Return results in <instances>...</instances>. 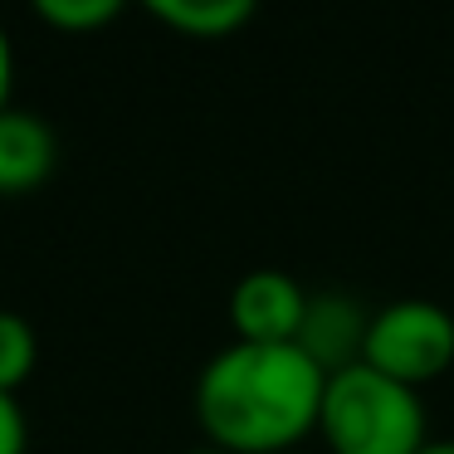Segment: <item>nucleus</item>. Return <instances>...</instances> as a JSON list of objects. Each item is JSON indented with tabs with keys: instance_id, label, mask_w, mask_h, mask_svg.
Returning <instances> with one entry per match:
<instances>
[{
	"instance_id": "nucleus-10",
	"label": "nucleus",
	"mask_w": 454,
	"mask_h": 454,
	"mask_svg": "<svg viewBox=\"0 0 454 454\" xmlns=\"http://www.w3.org/2000/svg\"><path fill=\"white\" fill-rule=\"evenodd\" d=\"M25 411L15 405V395L0 391V454H25Z\"/></svg>"
},
{
	"instance_id": "nucleus-13",
	"label": "nucleus",
	"mask_w": 454,
	"mask_h": 454,
	"mask_svg": "<svg viewBox=\"0 0 454 454\" xmlns=\"http://www.w3.org/2000/svg\"><path fill=\"white\" fill-rule=\"evenodd\" d=\"M186 454H220V450H210V444H200V450H186Z\"/></svg>"
},
{
	"instance_id": "nucleus-5",
	"label": "nucleus",
	"mask_w": 454,
	"mask_h": 454,
	"mask_svg": "<svg viewBox=\"0 0 454 454\" xmlns=\"http://www.w3.org/2000/svg\"><path fill=\"white\" fill-rule=\"evenodd\" d=\"M366 327H372V313L356 298L313 294L308 298V313H303V327H298V347L313 356L323 376H337V372L362 362Z\"/></svg>"
},
{
	"instance_id": "nucleus-11",
	"label": "nucleus",
	"mask_w": 454,
	"mask_h": 454,
	"mask_svg": "<svg viewBox=\"0 0 454 454\" xmlns=\"http://www.w3.org/2000/svg\"><path fill=\"white\" fill-rule=\"evenodd\" d=\"M11 89H15V54H11V35L0 25V113L11 108Z\"/></svg>"
},
{
	"instance_id": "nucleus-4",
	"label": "nucleus",
	"mask_w": 454,
	"mask_h": 454,
	"mask_svg": "<svg viewBox=\"0 0 454 454\" xmlns=\"http://www.w3.org/2000/svg\"><path fill=\"white\" fill-rule=\"evenodd\" d=\"M308 288L284 269H254L230 288V327L235 342H298L308 313Z\"/></svg>"
},
{
	"instance_id": "nucleus-8",
	"label": "nucleus",
	"mask_w": 454,
	"mask_h": 454,
	"mask_svg": "<svg viewBox=\"0 0 454 454\" xmlns=\"http://www.w3.org/2000/svg\"><path fill=\"white\" fill-rule=\"evenodd\" d=\"M132 0H30V11L40 15L50 30L59 35H93V30H108Z\"/></svg>"
},
{
	"instance_id": "nucleus-2",
	"label": "nucleus",
	"mask_w": 454,
	"mask_h": 454,
	"mask_svg": "<svg viewBox=\"0 0 454 454\" xmlns=\"http://www.w3.org/2000/svg\"><path fill=\"white\" fill-rule=\"evenodd\" d=\"M317 434L327 454H420L430 444V420L415 386L356 362L327 376Z\"/></svg>"
},
{
	"instance_id": "nucleus-3",
	"label": "nucleus",
	"mask_w": 454,
	"mask_h": 454,
	"mask_svg": "<svg viewBox=\"0 0 454 454\" xmlns=\"http://www.w3.org/2000/svg\"><path fill=\"white\" fill-rule=\"evenodd\" d=\"M362 362L401 386H430L454 366V313L434 298H395L376 308Z\"/></svg>"
},
{
	"instance_id": "nucleus-14",
	"label": "nucleus",
	"mask_w": 454,
	"mask_h": 454,
	"mask_svg": "<svg viewBox=\"0 0 454 454\" xmlns=\"http://www.w3.org/2000/svg\"><path fill=\"white\" fill-rule=\"evenodd\" d=\"M288 454H317V450H288Z\"/></svg>"
},
{
	"instance_id": "nucleus-12",
	"label": "nucleus",
	"mask_w": 454,
	"mask_h": 454,
	"mask_svg": "<svg viewBox=\"0 0 454 454\" xmlns=\"http://www.w3.org/2000/svg\"><path fill=\"white\" fill-rule=\"evenodd\" d=\"M420 454H454V440H430Z\"/></svg>"
},
{
	"instance_id": "nucleus-7",
	"label": "nucleus",
	"mask_w": 454,
	"mask_h": 454,
	"mask_svg": "<svg viewBox=\"0 0 454 454\" xmlns=\"http://www.w3.org/2000/svg\"><path fill=\"white\" fill-rule=\"evenodd\" d=\"M157 25L186 40H225L254 20L259 0H137Z\"/></svg>"
},
{
	"instance_id": "nucleus-1",
	"label": "nucleus",
	"mask_w": 454,
	"mask_h": 454,
	"mask_svg": "<svg viewBox=\"0 0 454 454\" xmlns=\"http://www.w3.org/2000/svg\"><path fill=\"white\" fill-rule=\"evenodd\" d=\"M323 391L298 342H230L196 376V425L220 454H288L317 430Z\"/></svg>"
},
{
	"instance_id": "nucleus-9",
	"label": "nucleus",
	"mask_w": 454,
	"mask_h": 454,
	"mask_svg": "<svg viewBox=\"0 0 454 454\" xmlns=\"http://www.w3.org/2000/svg\"><path fill=\"white\" fill-rule=\"evenodd\" d=\"M35 362H40V342H35V327L20 313H5L0 308V391L15 395L30 381Z\"/></svg>"
},
{
	"instance_id": "nucleus-6",
	"label": "nucleus",
	"mask_w": 454,
	"mask_h": 454,
	"mask_svg": "<svg viewBox=\"0 0 454 454\" xmlns=\"http://www.w3.org/2000/svg\"><path fill=\"white\" fill-rule=\"evenodd\" d=\"M59 147H54V132L44 118L20 108L0 113V196H25L40 181H50Z\"/></svg>"
}]
</instances>
